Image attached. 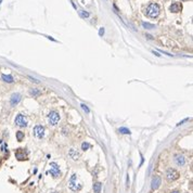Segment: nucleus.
<instances>
[{
  "label": "nucleus",
  "instance_id": "obj_18",
  "mask_svg": "<svg viewBox=\"0 0 193 193\" xmlns=\"http://www.w3.org/2000/svg\"><path fill=\"white\" fill-rule=\"evenodd\" d=\"M16 139H17V141H22L23 139H24V132L17 131L16 132Z\"/></svg>",
  "mask_w": 193,
  "mask_h": 193
},
{
  "label": "nucleus",
  "instance_id": "obj_23",
  "mask_svg": "<svg viewBox=\"0 0 193 193\" xmlns=\"http://www.w3.org/2000/svg\"><path fill=\"white\" fill-rule=\"evenodd\" d=\"M28 78H29V79H31V81H34V82H36V84H38V80L37 79H35V78H33V77H30V76H28Z\"/></svg>",
  "mask_w": 193,
  "mask_h": 193
},
{
  "label": "nucleus",
  "instance_id": "obj_26",
  "mask_svg": "<svg viewBox=\"0 0 193 193\" xmlns=\"http://www.w3.org/2000/svg\"><path fill=\"white\" fill-rule=\"evenodd\" d=\"M1 2H2V0H0V4H1Z\"/></svg>",
  "mask_w": 193,
  "mask_h": 193
},
{
  "label": "nucleus",
  "instance_id": "obj_14",
  "mask_svg": "<svg viewBox=\"0 0 193 193\" xmlns=\"http://www.w3.org/2000/svg\"><path fill=\"white\" fill-rule=\"evenodd\" d=\"M70 156H71L73 159H78V158L80 157V154L78 153V152H76L74 149H71V150H70Z\"/></svg>",
  "mask_w": 193,
  "mask_h": 193
},
{
  "label": "nucleus",
  "instance_id": "obj_16",
  "mask_svg": "<svg viewBox=\"0 0 193 193\" xmlns=\"http://www.w3.org/2000/svg\"><path fill=\"white\" fill-rule=\"evenodd\" d=\"M118 132H121V134H124V135H130L131 132L129 129H127V128L125 127H122V128H119L118 129Z\"/></svg>",
  "mask_w": 193,
  "mask_h": 193
},
{
  "label": "nucleus",
  "instance_id": "obj_13",
  "mask_svg": "<svg viewBox=\"0 0 193 193\" xmlns=\"http://www.w3.org/2000/svg\"><path fill=\"white\" fill-rule=\"evenodd\" d=\"M1 79L4 82H8V84H11V82L14 81V79H13V77L11 75H2L1 76Z\"/></svg>",
  "mask_w": 193,
  "mask_h": 193
},
{
  "label": "nucleus",
  "instance_id": "obj_19",
  "mask_svg": "<svg viewBox=\"0 0 193 193\" xmlns=\"http://www.w3.org/2000/svg\"><path fill=\"white\" fill-rule=\"evenodd\" d=\"M78 12H79V15H80L81 17H84V19H85V17H89V15H90L88 12L84 11V10H80V11H78Z\"/></svg>",
  "mask_w": 193,
  "mask_h": 193
},
{
  "label": "nucleus",
  "instance_id": "obj_24",
  "mask_svg": "<svg viewBox=\"0 0 193 193\" xmlns=\"http://www.w3.org/2000/svg\"><path fill=\"white\" fill-rule=\"evenodd\" d=\"M99 34H100V36H102V35L104 34V29H103V28H101V29L99 30Z\"/></svg>",
  "mask_w": 193,
  "mask_h": 193
},
{
  "label": "nucleus",
  "instance_id": "obj_22",
  "mask_svg": "<svg viewBox=\"0 0 193 193\" xmlns=\"http://www.w3.org/2000/svg\"><path fill=\"white\" fill-rule=\"evenodd\" d=\"M80 106H81V109H82V110H84V111H85V112H86L87 114H89V113H90V110L88 109V106H87V105H86V104H81V105H80Z\"/></svg>",
  "mask_w": 193,
  "mask_h": 193
},
{
  "label": "nucleus",
  "instance_id": "obj_6",
  "mask_svg": "<svg viewBox=\"0 0 193 193\" xmlns=\"http://www.w3.org/2000/svg\"><path fill=\"white\" fill-rule=\"evenodd\" d=\"M34 135H35L36 138L41 139V138L45 136V127L41 126V125L35 126V128H34Z\"/></svg>",
  "mask_w": 193,
  "mask_h": 193
},
{
  "label": "nucleus",
  "instance_id": "obj_11",
  "mask_svg": "<svg viewBox=\"0 0 193 193\" xmlns=\"http://www.w3.org/2000/svg\"><path fill=\"white\" fill-rule=\"evenodd\" d=\"M159 185H160V178L158 176L154 177L152 179V182H151V188H152V190H156L159 187Z\"/></svg>",
  "mask_w": 193,
  "mask_h": 193
},
{
  "label": "nucleus",
  "instance_id": "obj_15",
  "mask_svg": "<svg viewBox=\"0 0 193 193\" xmlns=\"http://www.w3.org/2000/svg\"><path fill=\"white\" fill-rule=\"evenodd\" d=\"M102 189V183L101 182H95L93 185V192L94 193H100Z\"/></svg>",
  "mask_w": 193,
  "mask_h": 193
},
{
  "label": "nucleus",
  "instance_id": "obj_1",
  "mask_svg": "<svg viewBox=\"0 0 193 193\" xmlns=\"http://www.w3.org/2000/svg\"><path fill=\"white\" fill-rule=\"evenodd\" d=\"M159 12H160V8L157 3H150L148 8L145 9V14L148 15L149 17H157L159 15Z\"/></svg>",
  "mask_w": 193,
  "mask_h": 193
},
{
  "label": "nucleus",
  "instance_id": "obj_10",
  "mask_svg": "<svg viewBox=\"0 0 193 193\" xmlns=\"http://www.w3.org/2000/svg\"><path fill=\"white\" fill-rule=\"evenodd\" d=\"M169 10H170L171 12H174V13L180 12L182 10V6L180 3H178V2H174V3H171V6L169 7Z\"/></svg>",
  "mask_w": 193,
  "mask_h": 193
},
{
  "label": "nucleus",
  "instance_id": "obj_12",
  "mask_svg": "<svg viewBox=\"0 0 193 193\" xmlns=\"http://www.w3.org/2000/svg\"><path fill=\"white\" fill-rule=\"evenodd\" d=\"M15 157L17 159H20V160H23V159H26V155L24 154V152H22L21 149H19L15 152Z\"/></svg>",
  "mask_w": 193,
  "mask_h": 193
},
{
  "label": "nucleus",
  "instance_id": "obj_5",
  "mask_svg": "<svg viewBox=\"0 0 193 193\" xmlns=\"http://www.w3.org/2000/svg\"><path fill=\"white\" fill-rule=\"evenodd\" d=\"M14 122L19 127H25L27 125V119H26V117L24 115H23V114H19V115L15 117Z\"/></svg>",
  "mask_w": 193,
  "mask_h": 193
},
{
  "label": "nucleus",
  "instance_id": "obj_7",
  "mask_svg": "<svg viewBox=\"0 0 193 193\" xmlns=\"http://www.w3.org/2000/svg\"><path fill=\"white\" fill-rule=\"evenodd\" d=\"M22 99V95L20 93H13L11 95V100H10V103L12 106H15L16 104H19L20 103V101Z\"/></svg>",
  "mask_w": 193,
  "mask_h": 193
},
{
  "label": "nucleus",
  "instance_id": "obj_25",
  "mask_svg": "<svg viewBox=\"0 0 193 193\" xmlns=\"http://www.w3.org/2000/svg\"><path fill=\"white\" fill-rule=\"evenodd\" d=\"M171 193H180V192H179V191H173Z\"/></svg>",
  "mask_w": 193,
  "mask_h": 193
},
{
  "label": "nucleus",
  "instance_id": "obj_2",
  "mask_svg": "<svg viewBox=\"0 0 193 193\" xmlns=\"http://www.w3.org/2000/svg\"><path fill=\"white\" fill-rule=\"evenodd\" d=\"M165 176H166V179L168 181H174V180H177V179L179 178V173L176 170V169L169 168V169H167Z\"/></svg>",
  "mask_w": 193,
  "mask_h": 193
},
{
  "label": "nucleus",
  "instance_id": "obj_21",
  "mask_svg": "<svg viewBox=\"0 0 193 193\" xmlns=\"http://www.w3.org/2000/svg\"><path fill=\"white\" fill-rule=\"evenodd\" d=\"M29 92H30V94L33 95V97H35V95H38V94L40 93V91L37 90V89H31V90L29 91Z\"/></svg>",
  "mask_w": 193,
  "mask_h": 193
},
{
  "label": "nucleus",
  "instance_id": "obj_20",
  "mask_svg": "<svg viewBox=\"0 0 193 193\" xmlns=\"http://www.w3.org/2000/svg\"><path fill=\"white\" fill-rule=\"evenodd\" d=\"M90 143H88V142H84V143L81 144V150H84V151H86V150H88V149H90Z\"/></svg>",
  "mask_w": 193,
  "mask_h": 193
},
{
  "label": "nucleus",
  "instance_id": "obj_17",
  "mask_svg": "<svg viewBox=\"0 0 193 193\" xmlns=\"http://www.w3.org/2000/svg\"><path fill=\"white\" fill-rule=\"evenodd\" d=\"M142 26H143L144 28H146V29H153V28H155V26H154V25L149 24V23H145V22L142 23Z\"/></svg>",
  "mask_w": 193,
  "mask_h": 193
},
{
  "label": "nucleus",
  "instance_id": "obj_9",
  "mask_svg": "<svg viewBox=\"0 0 193 193\" xmlns=\"http://www.w3.org/2000/svg\"><path fill=\"white\" fill-rule=\"evenodd\" d=\"M76 179H77L76 175H73L72 178H71V180H70V189L72 191H77V190L80 189V186L79 187L76 186Z\"/></svg>",
  "mask_w": 193,
  "mask_h": 193
},
{
  "label": "nucleus",
  "instance_id": "obj_3",
  "mask_svg": "<svg viewBox=\"0 0 193 193\" xmlns=\"http://www.w3.org/2000/svg\"><path fill=\"white\" fill-rule=\"evenodd\" d=\"M48 121H49V124L50 125H57V124L59 123L60 121V115H59V113L56 112V111H51L49 113V115H48Z\"/></svg>",
  "mask_w": 193,
  "mask_h": 193
},
{
  "label": "nucleus",
  "instance_id": "obj_4",
  "mask_svg": "<svg viewBox=\"0 0 193 193\" xmlns=\"http://www.w3.org/2000/svg\"><path fill=\"white\" fill-rule=\"evenodd\" d=\"M49 174L53 176L54 178L59 177L60 175H61V171H60V168H59V165L57 163H51L50 164V170H49Z\"/></svg>",
  "mask_w": 193,
  "mask_h": 193
},
{
  "label": "nucleus",
  "instance_id": "obj_8",
  "mask_svg": "<svg viewBox=\"0 0 193 193\" xmlns=\"http://www.w3.org/2000/svg\"><path fill=\"white\" fill-rule=\"evenodd\" d=\"M175 163H176L178 166H183V165L186 164V158H185V156L181 155V154H176L175 155Z\"/></svg>",
  "mask_w": 193,
  "mask_h": 193
}]
</instances>
